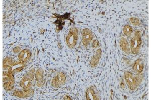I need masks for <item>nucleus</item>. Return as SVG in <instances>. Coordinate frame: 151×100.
<instances>
[{"label": "nucleus", "mask_w": 151, "mask_h": 100, "mask_svg": "<svg viewBox=\"0 0 151 100\" xmlns=\"http://www.w3.org/2000/svg\"><path fill=\"white\" fill-rule=\"evenodd\" d=\"M3 86L7 91H10L14 87L15 79L12 67L7 65H4Z\"/></svg>", "instance_id": "f257e3e1"}, {"label": "nucleus", "mask_w": 151, "mask_h": 100, "mask_svg": "<svg viewBox=\"0 0 151 100\" xmlns=\"http://www.w3.org/2000/svg\"><path fill=\"white\" fill-rule=\"evenodd\" d=\"M142 78V75L134 76L131 72L126 71L124 74V78L125 82L131 90H135L140 85Z\"/></svg>", "instance_id": "f03ea898"}, {"label": "nucleus", "mask_w": 151, "mask_h": 100, "mask_svg": "<svg viewBox=\"0 0 151 100\" xmlns=\"http://www.w3.org/2000/svg\"><path fill=\"white\" fill-rule=\"evenodd\" d=\"M78 40V30L75 27L72 28L70 29L69 33L66 37V44L70 48L75 47Z\"/></svg>", "instance_id": "7ed1b4c3"}, {"label": "nucleus", "mask_w": 151, "mask_h": 100, "mask_svg": "<svg viewBox=\"0 0 151 100\" xmlns=\"http://www.w3.org/2000/svg\"><path fill=\"white\" fill-rule=\"evenodd\" d=\"M142 45L141 33L140 31L136 32L131 41V50L133 54H137L139 52Z\"/></svg>", "instance_id": "20e7f679"}, {"label": "nucleus", "mask_w": 151, "mask_h": 100, "mask_svg": "<svg viewBox=\"0 0 151 100\" xmlns=\"http://www.w3.org/2000/svg\"><path fill=\"white\" fill-rule=\"evenodd\" d=\"M33 80V77L32 73H29L27 74V75L23 78L22 80L21 81V87H22L23 88V90L25 92H27L28 91L31 90V86L32 83L31 82Z\"/></svg>", "instance_id": "39448f33"}, {"label": "nucleus", "mask_w": 151, "mask_h": 100, "mask_svg": "<svg viewBox=\"0 0 151 100\" xmlns=\"http://www.w3.org/2000/svg\"><path fill=\"white\" fill-rule=\"evenodd\" d=\"M92 32L88 28L85 29L82 32V42L85 46H87L89 44L93 39Z\"/></svg>", "instance_id": "423d86ee"}, {"label": "nucleus", "mask_w": 151, "mask_h": 100, "mask_svg": "<svg viewBox=\"0 0 151 100\" xmlns=\"http://www.w3.org/2000/svg\"><path fill=\"white\" fill-rule=\"evenodd\" d=\"M65 80L66 79L65 74L64 73H60L55 79H53L52 81V85L55 88H58L65 84Z\"/></svg>", "instance_id": "0eeeda50"}, {"label": "nucleus", "mask_w": 151, "mask_h": 100, "mask_svg": "<svg viewBox=\"0 0 151 100\" xmlns=\"http://www.w3.org/2000/svg\"><path fill=\"white\" fill-rule=\"evenodd\" d=\"M31 56V51L28 49H25L21 52L18 56L20 63L22 64H25L29 61Z\"/></svg>", "instance_id": "6e6552de"}, {"label": "nucleus", "mask_w": 151, "mask_h": 100, "mask_svg": "<svg viewBox=\"0 0 151 100\" xmlns=\"http://www.w3.org/2000/svg\"><path fill=\"white\" fill-rule=\"evenodd\" d=\"M144 68V62L142 61V60L137 59L136 60L134 66L132 67V69L134 72L137 73L138 74L142 73Z\"/></svg>", "instance_id": "1a4fd4ad"}, {"label": "nucleus", "mask_w": 151, "mask_h": 100, "mask_svg": "<svg viewBox=\"0 0 151 100\" xmlns=\"http://www.w3.org/2000/svg\"><path fill=\"white\" fill-rule=\"evenodd\" d=\"M120 46L122 51H124V53L129 54L130 52V47L129 46V43L127 40L124 38H122L120 40Z\"/></svg>", "instance_id": "9d476101"}, {"label": "nucleus", "mask_w": 151, "mask_h": 100, "mask_svg": "<svg viewBox=\"0 0 151 100\" xmlns=\"http://www.w3.org/2000/svg\"><path fill=\"white\" fill-rule=\"evenodd\" d=\"M101 55V49H98L96 53L94 55V56H93L91 61V66L92 67H95L98 64L99 61L100 57Z\"/></svg>", "instance_id": "9b49d317"}, {"label": "nucleus", "mask_w": 151, "mask_h": 100, "mask_svg": "<svg viewBox=\"0 0 151 100\" xmlns=\"http://www.w3.org/2000/svg\"><path fill=\"white\" fill-rule=\"evenodd\" d=\"M86 100H98L95 90L92 87H89L86 92Z\"/></svg>", "instance_id": "f8f14e48"}, {"label": "nucleus", "mask_w": 151, "mask_h": 100, "mask_svg": "<svg viewBox=\"0 0 151 100\" xmlns=\"http://www.w3.org/2000/svg\"><path fill=\"white\" fill-rule=\"evenodd\" d=\"M43 74V72L42 70H38L36 72L35 77L38 86H41L44 83Z\"/></svg>", "instance_id": "ddd939ff"}, {"label": "nucleus", "mask_w": 151, "mask_h": 100, "mask_svg": "<svg viewBox=\"0 0 151 100\" xmlns=\"http://www.w3.org/2000/svg\"><path fill=\"white\" fill-rule=\"evenodd\" d=\"M31 91H32V90L28 91L27 92L24 91V92L19 91H16L14 92V94L17 97L23 98H25V97H29L30 96H31L33 94V92H31Z\"/></svg>", "instance_id": "4468645a"}, {"label": "nucleus", "mask_w": 151, "mask_h": 100, "mask_svg": "<svg viewBox=\"0 0 151 100\" xmlns=\"http://www.w3.org/2000/svg\"><path fill=\"white\" fill-rule=\"evenodd\" d=\"M132 32H133V30H132V27L131 26L129 25H126L124 27V34L127 37H129L132 35Z\"/></svg>", "instance_id": "2eb2a0df"}, {"label": "nucleus", "mask_w": 151, "mask_h": 100, "mask_svg": "<svg viewBox=\"0 0 151 100\" xmlns=\"http://www.w3.org/2000/svg\"><path fill=\"white\" fill-rule=\"evenodd\" d=\"M130 21H131V23L134 26L139 25L140 24L139 19H137V18H132Z\"/></svg>", "instance_id": "dca6fc26"}, {"label": "nucleus", "mask_w": 151, "mask_h": 100, "mask_svg": "<svg viewBox=\"0 0 151 100\" xmlns=\"http://www.w3.org/2000/svg\"><path fill=\"white\" fill-rule=\"evenodd\" d=\"M98 45H99V42H98V40H94L93 41V43H92V47L94 48H96L98 47Z\"/></svg>", "instance_id": "f3484780"}, {"label": "nucleus", "mask_w": 151, "mask_h": 100, "mask_svg": "<svg viewBox=\"0 0 151 100\" xmlns=\"http://www.w3.org/2000/svg\"><path fill=\"white\" fill-rule=\"evenodd\" d=\"M20 51V48L19 47H16L15 48H14V50H13L15 53H19Z\"/></svg>", "instance_id": "a211bd4d"}]
</instances>
